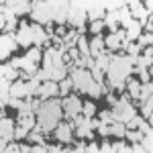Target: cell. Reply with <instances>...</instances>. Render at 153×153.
I'll list each match as a JSON object with an SVG mask.
<instances>
[{"mask_svg": "<svg viewBox=\"0 0 153 153\" xmlns=\"http://www.w3.org/2000/svg\"><path fill=\"white\" fill-rule=\"evenodd\" d=\"M133 57L129 55H112L110 65H108V86L114 88L117 92H125L127 90V80L133 74Z\"/></svg>", "mask_w": 153, "mask_h": 153, "instance_id": "6da1fadb", "label": "cell"}, {"mask_svg": "<svg viewBox=\"0 0 153 153\" xmlns=\"http://www.w3.org/2000/svg\"><path fill=\"white\" fill-rule=\"evenodd\" d=\"M37 129L43 131V133H51L59 127L61 123V117H63V104L59 98H51V100H45L41 108L37 110Z\"/></svg>", "mask_w": 153, "mask_h": 153, "instance_id": "7a4b0ae2", "label": "cell"}, {"mask_svg": "<svg viewBox=\"0 0 153 153\" xmlns=\"http://www.w3.org/2000/svg\"><path fill=\"white\" fill-rule=\"evenodd\" d=\"M112 117H114V120L117 123H129L131 118L137 117V112H135V106L131 104V96L125 94L120 96V100H118L117 104L112 106Z\"/></svg>", "mask_w": 153, "mask_h": 153, "instance_id": "3957f363", "label": "cell"}, {"mask_svg": "<svg viewBox=\"0 0 153 153\" xmlns=\"http://www.w3.org/2000/svg\"><path fill=\"white\" fill-rule=\"evenodd\" d=\"M68 65L71 68V63H68ZM70 78H71V82H74V88H76L78 92H82V94H88L90 88H92V84H94L92 71L80 70V68H71L70 70Z\"/></svg>", "mask_w": 153, "mask_h": 153, "instance_id": "277c9868", "label": "cell"}, {"mask_svg": "<svg viewBox=\"0 0 153 153\" xmlns=\"http://www.w3.org/2000/svg\"><path fill=\"white\" fill-rule=\"evenodd\" d=\"M86 14H88V6H86V2H78V0L70 2L68 25H71V29H82L84 23H86Z\"/></svg>", "mask_w": 153, "mask_h": 153, "instance_id": "5b68a950", "label": "cell"}, {"mask_svg": "<svg viewBox=\"0 0 153 153\" xmlns=\"http://www.w3.org/2000/svg\"><path fill=\"white\" fill-rule=\"evenodd\" d=\"M35 25H51L53 23V4L51 2H33L31 12Z\"/></svg>", "mask_w": 153, "mask_h": 153, "instance_id": "8992f818", "label": "cell"}, {"mask_svg": "<svg viewBox=\"0 0 153 153\" xmlns=\"http://www.w3.org/2000/svg\"><path fill=\"white\" fill-rule=\"evenodd\" d=\"M100 120H92V118H86V117H80L74 118V127H76V135L82 137V139H92V131L98 127Z\"/></svg>", "mask_w": 153, "mask_h": 153, "instance_id": "52a82bcc", "label": "cell"}, {"mask_svg": "<svg viewBox=\"0 0 153 153\" xmlns=\"http://www.w3.org/2000/svg\"><path fill=\"white\" fill-rule=\"evenodd\" d=\"M61 104H63V114H65L68 118H71V120L82 114L84 104H82V100H80L76 94H70L68 98H63V100H61Z\"/></svg>", "mask_w": 153, "mask_h": 153, "instance_id": "ba28073f", "label": "cell"}, {"mask_svg": "<svg viewBox=\"0 0 153 153\" xmlns=\"http://www.w3.org/2000/svg\"><path fill=\"white\" fill-rule=\"evenodd\" d=\"M16 47H19L16 33H4V35H2V39H0V57L6 59Z\"/></svg>", "mask_w": 153, "mask_h": 153, "instance_id": "9c48e42d", "label": "cell"}, {"mask_svg": "<svg viewBox=\"0 0 153 153\" xmlns=\"http://www.w3.org/2000/svg\"><path fill=\"white\" fill-rule=\"evenodd\" d=\"M51 4H53V23H57L59 27L68 25V12H70V2L57 0V2H51Z\"/></svg>", "mask_w": 153, "mask_h": 153, "instance_id": "30bf717a", "label": "cell"}, {"mask_svg": "<svg viewBox=\"0 0 153 153\" xmlns=\"http://www.w3.org/2000/svg\"><path fill=\"white\" fill-rule=\"evenodd\" d=\"M8 10H12L14 16H21V14H31L33 12V2L29 0H16V2H2Z\"/></svg>", "mask_w": 153, "mask_h": 153, "instance_id": "8fae6325", "label": "cell"}, {"mask_svg": "<svg viewBox=\"0 0 153 153\" xmlns=\"http://www.w3.org/2000/svg\"><path fill=\"white\" fill-rule=\"evenodd\" d=\"M16 41H19V45H23V47H31V45H33V25H27V23L19 25Z\"/></svg>", "mask_w": 153, "mask_h": 153, "instance_id": "7c38bea8", "label": "cell"}, {"mask_svg": "<svg viewBox=\"0 0 153 153\" xmlns=\"http://www.w3.org/2000/svg\"><path fill=\"white\" fill-rule=\"evenodd\" d=\"M10 98H19V100H27V98H31V90H29V84L27 80H16V82H12L10 86Z\"/></svg>", "mask_w": 153, "mask_h": 153, "instance_id": "4fadbf2b", "label": "cell"}, {"mask_svg": "<svg viewBox=\"0 0 153 153\" xmlns=\"http://www.w3.org/2000/svg\"><path fill=\"white\" fill-rule=\"evenodd\" d=\"M129 10H131V14H133V19H135V21H139L143 27L147 25L149 10L145 8V4H143V2H129Z\"/></svg>", "mask_w": 153, "mask_h": 153, "instance_id": "5bb4252c", "label": "cell"}, {"mask_svg": "<svg viewBox=\"0 0 153 153\" xmlns=\"http://www.w3.org/2000/svg\"><path fill=\"white\" fill-rule=\"evenodd\" d=\"M59 94V84L57 82H45L41 84L39 88V98L45 102V100H51V98H57Z\"/></svg>", "mask_w": 153, "mask_h": 153, "instance_id": "9a60e30c", "label": "cell"}, {"mask_svg": "<svg viewBox=\"0 0 153 153\" xmlns=\"http://www.w3.org/2000/svg\"><path fill=\"white\" fill-rule=\"evenodd\" d=\"M86 6H88V19H90V21H92V23H94V21H104V4H102V2H92V0H90V2H86Z\"/></svg>", "mask_w": 153, "mask_h": 153, "instance_id": "2e32d148", "label": "cell"}, {"mask_svg": "<svg viewBox=\"0 0 153 153\" xmlns=\"http://www.w3.org/2000/svg\"><path fill=\"white\" fill-rule=\"evenodd\" d=\"M49 39L51 37L47 35V31H45V27L43 25H33V45L35 47H43V45H47Z\"/></svg>", "mask_w": 153, "mask_h": 153, "instance_id": "e0dca14e", "label": "cell"}, {"mask_svg": "<svg viewBox=\"0 0 153 153\" xmlns=\"http://www.w3.org/2000/svg\"><path fill=\"white\" fill-rule=\"evenodd\" d=\"M14 133H16V127H14L12 118L4 117L0 120V137H2L4 141H12V139H14Z\"/></svg>", "mask_w": 153, "mask_h": 153, "instance_id": "ac0fdd59", "label": "cell"}, {"mask_svg": "<svg viewBox=\"0 0 153 153\" xmlns=\"http://www.w3.org/2000/svg\"><path fill=\"white\" fill-rule=\"evenodd\" d=\"M74 123H59V127L55 129V137L61 143H71V133H74Z\"/></svg>", "mask_w": 153, "mask_h": 153, "instance_id": "d6986e66", "label": "cell"}, {"mask_svg": "<svg viewBox=\"0 0 153 153\" xmlns=\"http://www.w3.org/2000/svg\"><path fill=\"white\" fill-rule=\"evenodd\" d=\"M104 47H106V43H104V37L96 35L94 39L90 41V55H92V57H100V55L104 53Z\"/></svg>", "mask_w": 153, "mask_h": 153, "instance_id": "ffe728a7", "label": "cell"}, {"mask_svg": "<svg viewBox=\"0 0 153 153\" xmlns=\"http://www.w3.org/2000/svg\"><path fill=\"white\" fill-rule=\"evenodd\" d=\"M10 86L12 84L8 82V80H0V106L2 108H6L8 106V102H10Z\"/></svg>", "mask_w": 153, "mask_h": 153, "instance_id": "44dd1931", "label": "cell"}, {"mask_svg": "<svg viewBox=\"0 0 153 153\" xmlns=\"http://www.w3.org/2000/svg\"><path fill=\"white\" fill-rule=\"evenodd\" d=\"M141 35H143V25L139 23V21H133L131 27L127 29V41H129V43H135Z\"/></svg>", "mask_w": 153, "mask_h": 153, "instance_id": "7402d4cb", "label": "cell"}, {"mask_svg": "<svg viewBox=\"0 0 153 153\" xmlns=\"http://www.w3.org/2000/svg\"><path fill=\"white\" fill-rule=\"evenodd\" d=\"M0 74H2V78L8 80V82H16V78H19V70H16L12 63H2Z\"/></svg>", "mask_w": 153, "mask_h": 153, "instance_id": "603a6c76", "label": "cell"}, {"mask_svg": "<svg viewBox=\"0 0 153 153\" xmlns=\"http://www.w3.org/2000/svg\"><path fill=\"white\" fill-rule=\"evenodd\" d=\"M127 94L131 98H135V100H139V96H141V82L135 80V78H129L127 80Z\"/></svg>", "mask_w": 153, "mask_h": 153, "instance_id": "cb8c5ba5", "label": "cell"}, {"mask_svg": "<svg viewBox=\"0 0 153 153\" xmlns=\"http://www.w3.org/2000/svg\"><path fill=\"white\" fill-rule=\"evenodd\" d=\"M135 19H133V14H131V10H129V6H123L120 10H118V23L125 27V31L131 27V23H133Z\"/></svg>", "mask_w": 153, "mask_h": 153, "instance_id": "d4e9b609", "label": "cell"}, {"mask_svg": "<svg viewBox=\"0 0 153 153\" xmlns=\"http://www.w3.org/2000/svg\"><path fill=\"white\" fill-rule=\"evenodd\" d=\"M104 25L112 31V33H117V31H118V10L117 12H106Z\"/></svg>", "mask_w": 153, "mask_h": 153, "instance_id": "484cf974", "label": "cell"}, {"mask_svg": "<svg viewBox=\"0 0 153 153\" xmlns=\"http://www.w3.org/2000/svg\"><path fill=\"white\" fill-rule=\"evenodd\" d=\"M110 135H112V137H118V139H125V135H127V125H125V123H112V125H110Z\"/></svg>", "mask_w": 153, "mask_h": 153, "instance_id": "4316f807", "label": "cell"}, {"mask_svg": "<svg viewBox=\"0 0 153 153\" xmlns=\"http://www.w3.org/2000/svg\"><path fill=\"white\" fill-rule=\"evenodd\" d=\"M149 96H153V82L141 84V96H139V100H141V102H145Z\"/></svg>", "mask_w": 153, "mask_h": 153, "instance_id": "83f0119b", "label": "cell"}, {"mask_svg": "<svg viewBox=\"0 0 153 153\" xmlns=\"http://www.w3.org/2000/svg\"><path fill=\"white\" fill-rule=\"evenodd\" d=\"M71 86H74V82H71V78H68V80H63V82H59V94L63 96V98H68V96H70Z\"/></svg>", "mask_w": 153, "mask_h": 153, "instance_id": "f1b7e54d", "label": "cell"}, {"mask_svg": "<svg viewBox=\"0 0 153 153\" xmlns=\"http://www.w3.org/2000/svg\"><path fill=\"white\" fill-rule=\"evenodd\" d=\"M143 137H145V135H143L141 131H127V135H125V139H129L133 145H135V143H141Z\"/></svg>", "mask_w": 153, "mask_h": 153, "instance_id": "f546056e", "label": "cell"}, {"mask_svg": "<svg viewBox=\"0 0 153 153\" xmlns=\"http://www.w3.org/2000/svg\"><path fill=\"white\" fill-rule=\"evenodd\" d=\"M141 112H143V117H151V112H153V96H149V98L141 104Z\"/></svg>", "mask_w": 153, "mask_h": 153, "instance_id": "4dcf8cb0", "label": "cell"}, {"mask_svg": "<svg viewBox=\"0 0 153 153\" xmlns=\"http://www.w3.org/2000/svg\"><path fill=\"white\" fill-rule=\"evenodd\" d=\"M78 49H80L82 55H90V45H88V39H86L84 35L78 39Z\"/></svg>", "mask_w": 153, "mask_h": 153, "instance_id": "1f68e13d", "label": "cell"}, {"mask_svg": "<svg viewBox=\"0 0 153 153\" xmlns=\"http://www.w3.org/2000/svg\"><path fill=\"white\" fill-rule=\"evenodd\" d=\"M27 57L37 63V61L43 59V53H41V49H39V47H31V49H29V53H27Z\"/></svg>", "mask_w": 153, "mask_h": 153, "instance_id": "d6a6232c", "label": "cell"}, {"mask_svg": "<svg viewBox=\"0 0 153 153\" xmlns=\"http://www.w3.org/2000/svg\"><path fill=\"white\" fill-rule=\"evenodd\" d=\"M141 145H143V147H145V151L153 153V131H151V133H147V135H145V137H143Z\"/></svg>", "mask_w": 153, "mask_h": 153, "instance_id": "836d02e7", "label": "cell"}, {"mask_svg": "<svg viewBox=\"0 0 153 153\" xmlns=\"http://www.w3.org/2000/svg\"><path fill=\"white\" fill-rule=\"evenodd\" d=\"M82 114L86 118H92L96 114V106H94V102H86L84 104V108H82Z\"/></svg>", "mask_w": 153, "mask_h": 153, "instance_id": "e575fe53", "label": "cell"}, {"mask_svg": "<svg viewBox=\"0 0 153 153\" xmlns=\"http://www.w3.org/2000/svg\"><path fill=\"white\" fill-rule=\"evenodd\" d=\"M100 120H102L104 125H108V127H110L112 123H117L114 117H112V110H102V112H100Z\"/></svg>", "mask_w": 153, "mask_h": 153, "instance_id": "d590c367", "label": "cell"}, {"mask_svg": "<svg viewBox=\"0 0 153 153\" xmlns=\"http://www.w3.org/2000/svg\"><path fill=\"white\" fill-rule=\"evenodd\" d=\"M127 53H129V57H139V53H141V47H139V43H129V47L125 49Z\"/></svg>", "mask_w": 153, "mask_h": 153, "instance_id": "8d00e7d4", "label": "cell"}, {"mask_svg": "<svg viewBox=\"0 0 153 153\" xmlns=\"http://www.w3.org/2000/svg\"><path fill=\"white\" fill-rule=\"evenodd\" d=\"M153 43V35L151 33H143L141 37H139V47H149V45H151Z\"/></svg>", "mask_w": 153, "mask_h": 153, "instance_id": "74e56055", "label": "cell"}, {"mask_svg": "<svg viewBox=\"0 0 153 153\" xmlns=\"http://www.w3.org/2000/svg\"><path fill=\"white\" fill-rule=\"evenodd\" d=\"M106 25H104V21H94V23L90 25V33H94V35H98L102 29H104Z\"/></svg>", "mask_w": 153, "mask_h": 153, "instance_id": "f35d334b", "label": "cell"}, {"mask_svg": "<svg viewBox=\"0 0 153 153\" xmlns=\"http://www.w3.org/2000/svg\"><path fill=\"white\" fill-rule=\"evenodd\" d=\"M139 71V82L141 84H149L151 82V74H149V70H137Z\"/></svg>", "mask_w": 153, "mask_h": 153, "instance_id": "ab89813d", "label": "cell"}, {"mask_svg": "<svg viewBox=\"0 0 153 153\" xmlns=\"http://www.w3.org/2000/svg\"><path fill=\"white\" fill-rule=\"evenodd\" d=\"M96 131L100 133V137H108V135H110V127H108V125H104L102 120L98 123V127H96Z\"/></svg>", "mask_w": 153, "mask_h": 153, "instance_id": "60d3db41", "label": "cell"}, {"mask_svg": "<svg viewBox=\"0 0 153 153\" xmlns=\"http://www.w3.org/2000/svg\"><path fill=\"white\" fill-rule=\"evenodd\" d=\"M4 153H21V143H10Z\"/></svg>", "mask_w": 153, "mask_h": 153, "instance_id": "b9f144b4", "label": "cell"}, {"mask_svg": "<svg viewBox=\"0 0 153 153\" xmlns=\"http://www.w3.org/2000/svg\"><path fill=\"white\" fill-rule=\"evenodd\" d=\"M100 153H117V151L112 149V145H110L108 141H104L102 145H100Z\"/></svg>", "mask_w": 153, "mask_h": 153, "instance_id": "7bdbcfd3", "label": "cell"}, {"mask_svg": "<svg viewBox=\"0 0 153 153\" xmlns=\"http://www.w3.org/2000/svg\"><path fill=\"white\" fill-rule=\"evenodd\" d=\"M31 153H49V147H45V145H33Z\"/></svg>", "mask_w": 153, "mask_h": 153, "instance_id": "ee69618b", "label": "cell"}, {"mask_svg": "<svg viewBox=\"0 0 153 153\" xmlns=\"http://www.w3.org/2000/svg\"><path fill=\"white\" fill-rule=\"evenodd\" d=\"M86 153H100V145H96V143H90V145L86 147Z\"/></svg>", "mask_w": 153, "mask_h": 153, "instance_id": "f6af8a7d", "label": "cell"}, {"mask_svg": "<svg viewBox=\"0 0 153 153\" xmlns=\"http://www.w3.org/2000/svg\"><path fill=\"white\" fill-rule=\"evenodd\" d=\"M71 153H86V145H84V141L78 143V145H76V149H71Z\"/></svg>", "mask_w": 153, "mask_h": 153, "instance_id": "bcb514c9", "label": "cell"}, {"mask_svg": "<svg viewBox=\"0 0 153 153\" xmlns=\"http://www.w3.org/2000/svg\"><path fill=\"white\" fill-rule=\"evenodd\" d=\"M8 106H12V108H21V106H23V100H19V98H10Z\"/></svg>", "mask_w": 153, "mask_h": 153, "instance_id": "7dc6e473", "label": "cell"}, {"mask_svg": "<svg viewBox=\"0 0 153 153\" xmlns=\"http://www.w3.org/2000/svg\"><path fill=\"white\" fill-rule=\"evenodd\" d=\"M133 153H149V151H145V147H143L141 143H135L133 145Z\"/></svg>", "mask_w": 153, "mask_h": 153, "instance_id": "c3c4849f", "label": "cell"}, {"mask_svg": "<svg viewBox=\"0 0 153 153\" xmlns=\"http://www.w3.org/2000/svg\"><path fill=\"white\" fill-rule=\"evenodd\" d=\"M117 153H133V147H129V145H125V143H123V145H120V149H118Z\"/></svg>", "mask_w": 153, "mask_h": 153, "instance_id": "681fc988", "label": "cell"}, {"mask_svg": "<svg viewBox=\"0 0 153 153\" xmlns=\"http://www.w3.org/2000/svg\"><path fill=\"white\" fill-rule=\"evenodd\" d=\"M31 145H25V143H21V153H31Z\"/></svg>", "mask_w": 153, "mask_h": 153, "instance_id": "f907efd6", "label": "cell"}, {"mask_svg": "<svg viewBox=\"0 0 153 153\" xmlns=\"http://www.w3.org/2000/svg\"><path fill=\"white\" fill-rule=\"evenodd\" d=\"M106 100H108V104H110V106H114V104L118 102V100H117V98H114L112 94H108V96H106Z\"/></svg>", "mask_w": 153, "mask_h": 153, "instance_id": "816d5d0a", "label": "cell"}, {"mask_svg": "<svg viewBox=\"0 0 153 153\" xmlns=\"http://www.w3.org/2000/svg\"><path fill=\"white\" fill-rule=\"evenodd\" d=\"M143 55H147V57L151 59V63H153V47H147V49H145V53H143Z\"/></svg>", "mask_w": 153, "mask_h": 153, "instance_id": "f5cc1de1", "label": "cell"}, {"mask_svg": "<svg viewBox=\"0 0 153 153\" xmlns=\"http://www.w3.org/2000/svg\"><path fill=\"white\" fill-rule=\"evenodd\" d=\"M149 125L153 127V112H151V117H149Z\"/></svg>", "mask_w": 153, "mask_h": 153, "instance_id": "db71d44e", "label": "cell"}, {"mask_svg": "<svg viewBox=\"0 0 153 153\" xmlns=\"http://www.w3.org/2000/svg\"><path fill=\"white\" fill-rule=\"evenodd\" d=\"M149 74H151V76H153V65H151V68H149Z\"/></svg>", "mask_w": 153, "mask_h": 153, "instance_id": "11a10c76", "label": "cell"}]
</instances>
